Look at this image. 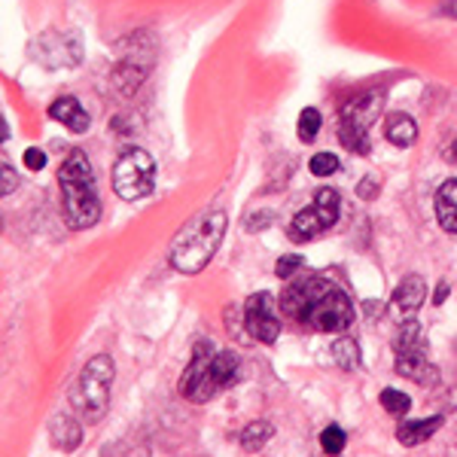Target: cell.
Masks as SVG:
<instances>
[{
  "mask_svg": "<svg viewBox=\"0 0 457 457\" xmlns=\"http://www.w3.org/2000/svg\"><path fill=\"white\" fill-rule=\"evenodd\" d=\"M281 311L314 333H345L354 324L348 293L326 275H299L281 293Z\"/></svg>",
  "mask_w": 457,
  "mask_h": 457,
  "instance_id": "cell-1",
  "label": "cell"
},
{
  "mask_svg": "<svg viewBox=\"0 0 457 457\" xmlns=\"http://www.w3.org/2000/svg\"><path fill=\"white\" fill-rule=\"evenodd\" d=\"M59 187H61V208L64 223L70 228H89L101 217V202L95 192V174L92 162L83 149H74L59 168Z\"/></svg>",
  "mask_w": 457,
  "mask_h": 457,
  "instance_id": "cell-2",
  "label": "cell"
},
{
  "mask_svg": "<svg viewBox=\"0 0 457 457\" xmlns=\"http://www.w3.org/2000/svg\"><path fill=\"white\" fill-rule=\"evenodd\" d=\"M235 381H238V357L232 351H217L211 341H198L180 378V394L189 403L202 405Z\"/></svg>",
  "mask_w": 457,
  "mask_h": 457,
  "instance_id": "cell-3",
  "label": "cell"
},
{
  "mask_svg": "<svg viewBox=\"0 0 457 457\" xmlns=\"http://www.w3.org/2000/svg\"><path fill=\"white\" fill-rule=\"evenodd\" d=\"M223 235H226V213L223 211L202 213L196 223L187 226L174 238L171 266L180 271V275H198L213 260L217 247L223 245Z\"/></svg>",
  "mask_w": 457,
  "mask_h": 457,
  "instance_id": "cell-4",
  "label": "cell"
},
{
  "mask_svg": "<svg viewBox=\"0 0 457 457\" xmlns=\"http://www.w3.org/2000/svg\"><path fill=\"white\" fill-rule=\"evenodd\" d=\"M113 360L107 354L92 357L89 363L83 366L80 381L74 388V405L80 409V415L95 424L107 415V405H110V388H113Z\"/></svg>",
  "mask_w": 457,
  "mask_h": 457,
  "instance_id": "cell-5",
  "label": "cell"
},
{
  "mask_svg": "<svg viewBox=\"0 0 457 457\" xmlns=\"http://www.w3.org/2000/svg\"><path fill=\"white\" fill-rule=\"evenodd\" d=\"M156 187V162L147 149H125L113 165V189L125 202H138Z\"/></svg>",
  "mask_w": 457,
  "mask_h": 457,
  "instance_id": "cell-6",
  "label": "cell"
},
{
  "mask_svg": "<svg viewBox=\"0 0 457 457\" xmlns=\"http://www.w3.org/2000/svg\"><path fill=\"white\" fill-rule=\"evenodd\" d=\"M378 113H381V95L378 92H363V95H357L354 101L345 104L339 138L351 153L369 156V149H373V144H369V125L378 119Z\"/></svg>",
  "mask_w": 457,
  "mask_h": 457,
  "instance_id": "cell-7",
  "label": "cell"
},
{
  "mask_svg": "<svg viewBox=\"0 0 457 457\" xmlns=\"http://www.w3.org/2000/svg\"><path fill=\"white\" fill-rule=\"evenodd\" d=\"M339 211H341L339 192L330 189V187L317 189V196H314L311 208L299 211L296 217H293V223H290V241L302 245V241L320 238V235H324L326 228L335 226V220H339Z\"/></svg>",
  "mask_w": 457,
  "mask_h": 457,
  "instance_id": "cell-8",
  "label": "cell"
},
{
  "mask_svg": "<svg viewBox=\"0 0 457 457\" xmlns=\"http://www.w3.org/2000/svg\"><path fill=\"white\" fill-rule=\"evenodd\" d=\"M245 317H247V330L256 341L275 345L277 335H281V320H277V302L269 290L253 293V296L247 299Z\"/></svg>",
  "mask_w": 457,
  "mask_h": 457,
  "instance_id": "cell-9",
  "label": "cell"
},
{
  "mask_svg": "<svg viewBox=\"0 0 457 457\" xmlns=\"http://www.w3.org/2000/svg\"><path fill=\"white\" fill-rule=\"evenodd\" d=\"M397 373L409 381L421 384V388H433L439 381V369L427 360V345L424 341H415V345L397 348Z\"/></svg>",
  "mask_w": 457,
  "mask_h": 457,
  "instance_id": "cell-10",
  "label": "cell"
},
{
  "mask_svg": "<svg viewBox=\"0 0 457 457\" xmlns=\"http://www.w3.org/2000/svg\"><path fill=\"white\" fill-rule=\"evenodd\" d=\"M394 311L399 314V317H415V314L421 311V305L427 302V284L421 275H409L403 277V284L394 290Z\"/></svg>",
  "mask_w": 457,
  "mask_h": 457,
  "instance_id": "cell-11",
  "label": "cell"
},
{
  "mask_svg": "<svg viewBox=\"0 0 457 457\" xmlns=\"http://www.w3.org/2000/svg\"><path fill=\"white\" fill-rule=\"evenodd\" d=\"M49 116H52L55 123L68 125L74 134H85V132H89V125H92L89 113H85V107L76 101V98H70V95L55 98L52 107H49Z\"/></svg>",
  "mask_w": 457,
  "mask_h": 457,
  "instance_id": "cell-12",
  "label": "cell"
},
{
  "mask_svg": "<svg viewBox=\"0 0 457 457\" xmlns=\"http://www.w3.org/2000/svg\"><path fill=\"white\" fill-rule=\"evenodd\" d=\"M442 424H445V418L442 415L421 418V421H403V424L397 427V439L403 442L405 448H415V445H421V442L430 439Z\"/></svg>",
  "mask_w": 457,
  "mask_h": 457,
  "instance_id": "cell-13",
  "label": "cell"
},
{
  "mask_svg": "<svg viewBox=\"0 0 457 457\" xmlns=\"http://www.w3.org/2000/svg\"><path fill=\"white\" fill-rule=\"evenodd\" d=\"M49 439H52V445L61 448V452H76L83 439V427L70 415H55L52 424H49Z\"/></svg>",
  "mask_w": 457,
  "mask_h": 457,
  "instance_id": "cell-14",
  "label": "cell"
},
{
  "mask_svg": "<svg viewBox=\"0 0 457 457\" xmlns=\"http://www.w3.org/2000/svg\"><path fill=\"white\" fill-rule=\"evenodd\" d=\"M437 217L445 232L457 235V180H445L437 189Z\"/></svg>",
  "mask_w": 457,
  "mask_h": 457,
  "instance_id": "cell-15",
  "label": "cell"
},
{
  "mask_svg": "<svg viewBox=\"0 0 457 457\" xmlns=\"http://www.w3.org/2000/svg\"><path fill=\"white\" fill-rule=\"evenodd\" d=\"M384 134L394 147H412L418 140V125L405 113H390L388 123H384Z\"/></svg>",
  "mask_w": 457,
  "mask_h": 457,
  "instance_id": "cell-16",
  "label": "cell"
},
{
  "mask_svg": "<svg viewBox=\"0 0 457 457\" xmlns=\"http://www.w3.org/2000/svg\"><path fill=\"white\" fill-rule=\"evenodd\" d=\"M333 360L345 373H354V369H360V345L354 339H348V335H341V339L333 341Z\"/></svg>",
  "mask_w": 457,
  "mask_h": 457,
  "instance_id": "cell-17",
  "label": "cell"
},
{
  "mask_svg": "<svg viewBox=\"0 0 457 457\" xmlns=\"http://www.w3.org/2000/svg\"><path fill=\"white\" fill-rule=\"evenodd\" d=\"M271 433H275V427L269 421H253L241 433V445H245V452H256V448H262L271 439Z\"/></svg>",
  "mask_w": 457,
  "mask_h": 457,
  "instance_id": "cell-18",
  "label": "cell"
},
{
  "mask_svg": "<svg viewBox=\"0 0 457 457\" xmlns=\"http://www.w3.org/2000/svg\"><path fill=\"white\" fill-rule=\"evenodd\" d=\"M381 405H384V412H388V415L405 418V415H409V409H412V399L405 397L403 390L388 388V390H381Z\"/></svg>",
  "mask_w": 457,
  "mask_h": 457,
  "instance_id": "cell-19",
  "label": "cell"
},
{
  "mask_svg": "<svg viewBox=\"0 0 457 457\" xmlns=\"http://www.w3.org/2000/svg\"><path fill=\"white\" fill-rule=\"evenodd\" d=\"M320 113L314 110V107H305L302 113H299V140H305V144H311L314 138H317V132H320Z\"/></svg>",
  "mask_w": 457,
  "mask_h": 457,
  "instance_id": "cell-20",
  "label": "cell"
},
{
  "mask_svg": "<svg viewBox=\"0 0 457 457\" xmlns=\"http://www.w3.org/2000/svg\"><path fill=\"white\" fill-rule=\"evenodd\" d=\"M345 442H348V437L339 424H330L324 433H320V448H324L326 454H341L345 452Z\"/></svg>",
  "mask_w": 457,
  "mask_h": 457,
  "instance_id": "cell-21",
  "label": "cell"
},
{
  "mask_svg": "<svg viewBox=\"0 0 457 457\" xmlns=\"http://www.w3.org/2000/svg\"><path fill=\"white\" fill-rule=\"evenodd\" d=\"M309 171H311L314 177H330V174H335V171H339V156H333V153L311 156Z\"/></svg>",
  "mask_w": 457,
  "mask_h": 457,
  "instance_id": "cell-22",
  "label": "cell"
},
{
  "mask_svg": "<svg viewBox=\"0 0 457 457\" xmlns=\"http://www.w3.org/2000/svg\"><path fill=\"white\" fill-rule=\"evenodd\" d=\"M299 269H305V260H302L299 253H290V256H281V260H277L275 275H277V277H284V281H293Z\"/></svg>",
  "mask_w": 457,
  "mask_h": 457,
  "instance_id": "cell-23",
  "label": "cell"
},
{
  "mask_svg": "<svg viewBox=\"0 0 457 457\" xmlns=\"http://www.w3.org/2000/svg\"><path fill=\"white\" fill-rule=\"evenodd\" d=\"M25 165L31 168V171H40V168H46V153L37 147H31V149H25Z\"/></svg>",
  "mask_w": 457,
  "mask_h": 457,
  "instance_id": "cell-24",
  "label": "cell"
},
{
  "mask_svg": "<svg viewBox=\"0 0 457 457\" xmlns=\"http://www.w3.org/2000/svg\"><path fill=\"white\" fill-rule=\"evenodd\" d=\"M19 187V177H16V171L10 168V162H4V196H10L12 189Z\"/></svg>",
  "mask_w": 457,
  "mask_h": 457,
  "instance_id": "cell-25",
  "label": "cell"
},
{
  "mask_svg": "<svg viewBox=\"0 0 457 457\" xmlns=\"http://www.w3.org/2000/svg\"><path fill=\"white\" fill-rule=\"evenodd\" d=\"M373 192H375V180H373V177H366V180L360 183V196H363V198H369Z\"/></svg>",
  "mask_w": 457,
  "mask_h": 457,
  "instance_id": "cell-26",
  "label": "cell"
},
{
  "mask_svg": "<svg viewBox=\"0 0 457 457\" xmlns=\"http://www.w3.org/2000/svg\"><path fill=\"white\" fill-rule=\"evenodd\" d=\"M445 296H448V284L442 281L437 287V296H433V305H442V302H445Z\"/></svg>",
  "mask_w": 457,
  "mask_h": 457,
  "instance_id": "cell-27",
  "label": "cell"
},
{
  "mask_svg": "<svg viewBox=\"0 0 457 457\" xmlns=\"http://www.w3.org/2000/svg\"><path fill=\"white\" fill-rule=\"evenodd\" d=\"M445 159L448 162H457V140H454L452 147H445Z\"/></svg>",
  "mask_w": 457,
  "mask_h": 457,
  "instance_id": "cell-28",
  "label": "cell"
},
{
  "mask_svg": "<svg viewBox=\"0 0 457 457\" xmlns=\"http://www.w3.org/2000/svg\"><path fill=\"white\" fill-rule=\"evenodd\" d=\"M445 16L457 19V0H448V4H445Z\"/></svg>",
  "mask_w": 457,
  "mask_h": 457,
  "instance_id": "cell-29",
  "label": "cell"
}]
</instances>
